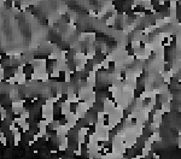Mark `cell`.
Instances as JSON below:
<instances>
[{"instance_id":"1","label":"cell","mask_w":181,"mask_h":159,"mask_svg":"<svg viewBox=\"0 0 181 159\" xmlns=\"http://www.w3.org/2000/svg\"><path fill=\"white\" fill-rule=\"evenodd\" d=\"M161 109H162V111L164 113H169L172 111V104H170V101H164V103H162L161 104Z\"/></svg>"},{"instance_id":"2","label":"cell","mask_w":181,"mask_h":159,"mask_svg":"<svg viewBox=\"0 0 181 159\" xmlns=\"http://www.w3.org/2000/svg\"><path fill=\"white\" fill-rule=\"evenodd\" d=\"M21 141H22V134H21L19 131L13 133V145H15V146H18V145L21 144Z\"/></svg>"},{"instance_id":"3","label":"cell","mask_w":181,"mask_h":159,"mask_svg":"<svg viewBox=\"0 0 181 159\" xmlns=\"http://www.w3.org/2000/svg\"><path fill=\"white\" fill-rule=\"evenodd\" d=\"M116 18L117 17H115V16H110V17H108V18L105 19V24L108 25V27H114L116 23Z\"/></svg>"},{"instance_id":"4","label":"cell","mask_w":181,"mask_h":159,"mask_svg":"<svg viewBox=\"0 0 181 159\" xmlns=\"http://www.w3.org/2000/svg\"><path fill=\"white\" fill-rule=\"evenodd\" d=\"M131 46H132V48H133V51L138 50V48H141V41L140 40H132Z\"/></svg>"},{"instance_id":"5","label":"cell","mask_w":181,"mask_h":159,"mask_svg":"<svg viewBox=\"0 0 181 159\" xmlns=\"http://www.w3.org/2000/svg\"><path fill=\"white\" fill-rule=\"evenodd\" d=\"M118 89H120V88L117 87V86H116L115 83H112L111 86H109V87H108V92H109V93H111V94L115 93V92H117Z\"/></svg>"},{"instance_id":"6","label":"cell","mask_w":181,"mask_h":159,"mask_svg":"<svg viewBox=\"0 0 181 159\" xmlns=\"http://www.w3.org/2000/svg\"><path fill=\"white\" fill-rule=\"evenodd\" d=\"M0 141H1V144H3L4 146H6V145H7V137H6V135L4 134L3 131H1V134H0Z\"/></svg>"},{"instance_id":"7","label":"cell","mask_w":181,"mask_h":159,"mask_svg":"<svg viewBox=\"0 0 181 159\" xmlns=\"http://www.w3.org/2000/svg\"><path fill=\"white\" fill-rule=\"evenodd\" d=\"M0 76H1V81H5V69H4V66L1 65V69H0Z\"/></svg>"},{"instance_id":"8","label":"cell","mask_w":181,"mask_h":159,"mask_svg":"<svg viewBox=\"0 0 181 159\" xmlns=\"http://www.w3.org/2000/svg\"><path fill=\"white\" fill-rule=\"evenodd\" d=\"M88 13H89L90 17H98L97 12H95V11H93V10H89V11H88Z\"/></svg>"},{"instance_id":"9","label":"cell","mask_w":181,"mask_h":159,"mask_svg":"<svg viewBox=\"0 0 181 159\" xmlns=\"http://www.w3.org/2000/svg\"><path fill=\"white\" fill-rule=\"evenodd\" d=\"M135 159H141V158H145V157L143 156V154H138V156H134Z\"/></svg>"},{"instance_id":"10","label":"cell","mask_w":181,"mask_h":159,"mask_svg":"<svg viewBox=\"0 0 181 159\" xmlns=\"http://www.w3.org/2000/svg\"><path fill=\"white\" fill-rule=\"evenodd\" d=\"M153 158H155V159H158L159 158V156H158V154H157V153H153Z\"/></svg>"}]
</instances>
